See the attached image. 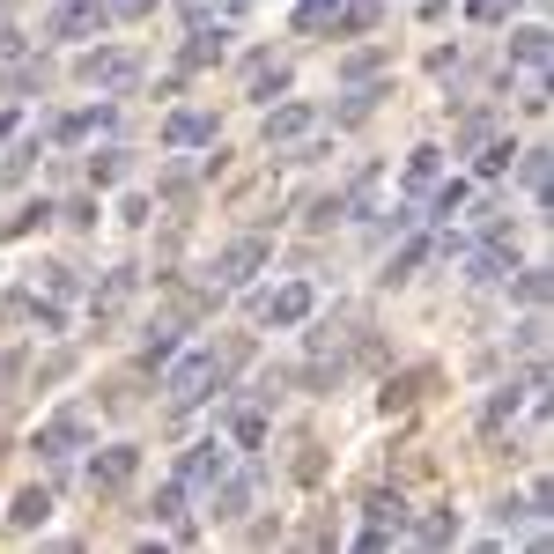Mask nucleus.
Returning a JSON list of instances; mask_svg holds the SVG:
<instances>
[{"instance_id": "nucleus-1", "label": "nucleus", "mask_w": 554, "mask_h": 554, "mask_svg": "<svg viewBox=\"0 0 554 554\" xmlns=\"http://www.w3.org/2000/svg\"><path fill=\"white\" fill-rule=\"evenodd\" d=\"M222 377H229V355L193 348V355H178V362H170L163 392H170V407H200V399H215V392H222Z\"/></svg>"}, {"instance_id": "nucleus-2", "label": "nucleus", "mask_w": 554, "mask_h": 554, "mask_svg": "<svg viewBox=\"0 0 554 554\" xmlns=\"http://www.w3.org/2000/svg\"><path fill=\"white\" fill-rule=\"evenodd\" d=\"M229 466H237V451H229L222 436H200V444H193V451L178 458V488H185V495H193V488L207 495V488H215V481H222Z\"/></svg>"}, {"instance_id": "nucleus-3", "label": "nucleus", "mask_w": 554, "mask_h": 554, "mask_svg": "<svg viewBox=\"0 0 554 554\" xmlns=\"http://www.w3.org/2000/svg\"><path fill=\"white\" fill-rule=\"evenodd\" d=\"M74 74H82V89H104V97H111V89H133V82H141V52H89Z\"/></svg>"}, {"instance_id": "nucleus-4", "label": "nucleus", "mask_w": 554, "mask_h": 554, "mask_svg": "<svg viewBox=\"0 0 554 554\" xmlns=\"http://www.w3.org/2000/svg\"><path fill=\"white\" fill-rule=\"evenodd\" d=\"M82 436H89V414H82V407H67V414H52V422L37 429V444H30V451L60 466V458H74V451H82Z\"/></svg>"}, {"instance_id": "nucleus-5", "label": "nucleus", "mask_w": 554, "mask_h": 554, "mask_svg": "<svg viewBox=\"0 0 554 554\" xmlns=\"http://www.w3.org/2000/svg\"><path fill=\"white\" fill-rule=\"evenodd\" d=\"M266 266V237H237V244H222V259H215V289H244Z\"/></svg>"}, {"instance_id": "nucleus-6", "label": "nucleus", "mask_w": 554, "mask_h": 554, "mask_svg": "<svg viewBox=\"0 0 554 554\" xmlns=\"http://www.w3.org/2000/svg\"><path fill=\"white\" fill-rule=\"evenodd\" d=\"M133 473H141V444H111V451L89 458V488H97V495H119Z\"/></svg>"}, {"instance_id": "nucleus-7", "label": "nucleus", "mask_w": 554, "mask_h": 554, "mask_svg": "<svg viewBox=\"0 0 554 554\" xmlns=\"http://www.w3.org/2000/svg\"><path fill=\"white\" fill-rule=\"evenodd\" d=\"M259 503V473H237L229 466L215 488H207V510H215V518H244V510Z\"/></svg>"}, {"instance_id": "nucleus-8", "label": "nucleus", "mask_w": 554, "mask_h": 554, "mask_svg": "<svg viewBox=\"0 0 554 554\" xmlns=\"http://www.w3.org/2000/svg\"><path fill=\"white\" fill-rule=\"evenodd\" d=\"M311 311H318V289H311V281H289V289H274V296L259 303L266 326H303Z\"/></svg>"}, {"instance_id": "nucleus-9", "label": "nucleus", "mask_w": 554, "mask_h": 554, "mask_svg": "<svg viewBox=\"0 0 554 554\" xmlns=\"http://www.w3.org/2000/svg\"><path fill=\"white\" fill-rule=\"evenodd\" d=\"M392 540H407V503H399V495H377L370 525L355 532V547H392Z\"/></svg>"}, {"instance_id": "nucleus-10", "label": "nucleus", "mask_w": 554, "mask_h": 554, "mask_svg": "<svg viewBox=\"0 0 554 554\" xmlns=\"http://www.w3.org/2000/svg\"><path fill=\"white\" fill-rule=\"evenodd\" d=\"M111 23V0H74V8L52 15V37H97Z\"/></svg>"}, {"instance_id": "nucleus-11", "label": "nucleus", "mask_w": 554, "mask_h": 554, "mask_svg": "<svg viewBox=\"0 0 554 554\" xmlns=\"http://www.w3.org/2000/svg\"><path fill=\"white\" fill-rule=\"evenodd\" d=\"M311 126H318V111H311V104H281V111H266V148H281V141H303Z\"/></svg>"}, {"instance_id": "nucleus-12", "label": "nucleus", "mask_w": 554, "mask_h": 554, "mask_svg": "<svg viewBox=\"0 0 554 554\" xmlns=\"http://www.w3.org/2000/svg\"><path fill=\"white\" fill-rule=\"evenodd\" d=\"M133 289H141V274H133V266H119V274H111L104 289H97V326H111V318L126 311V303H133Z\"/></svg>"}, {"instance_id": "nucleus-13", "label": "nucleus", "mask_w": 554, "mask_h": 554, "mask_svg": "<svg viewBox=\"0 0 554 554\" xmlns=\"http://www.w3.org/2000/svg\"><path fill=\"white\" fill-rule=\"evenodd\" d=\"M163 141L170 148H207V141H215V119H207V111H178V119L163 126Z\"/></svg>"}, {"instance_id": "nucleus-14", "label": "nucleus", "mask_w": 554, "mask_h": 554, "mask_svg": "<svg viewBox=\"0 0 554 554\" xmlns=\"http://www.w3.org/2000/svg\"><path fill=\"white\" fill-rule=\"evenodd\" d=\"M45 518H52V495H45V488H23V495L8 503V525H15V532H30V525H45Z\"/></svg>"}, {"instance_id": "nucleus-15", "label": "nucleus", "mask_w": 554, "mask_h": 554, "mask_svg": "<svg viewBox=\"0 0 554 554\" xmlns=\"http://www.w3.org/2000/svg\"><path fill=\"white\" fill-rule=\"evenodd\" d=\"M52 133H60V141H89V133H111V111H67V119L52 126Z\"/></svg>"}, {"instance_id": "nucleus-16", "label": "nucleus", "mask_w": 554, "mask_h": 554, "mask_svg": "<svg viewBox=\"0 0 554 554\" xmlns=\"http://www.w3.org/2000/svg\"><path fill=\"white\" fill-rule=\"evenodd\" d=\"M229 52V30L215 23V30H193V45H185V67H207V60H222Z\"/></svg>"}, {"instance_id": "nucleus-17", "label": "nucleus", "mask_w": 554, "mask_h": 554, "mask_svg": "<svg viewBox=\"0 0 554 554\" xmlns=\"http://www.w3.org/2000/svg\"><path fill=\"white\" fill-rule=\"evenodd\" d=\"M333 15H340V0H303V8H296V37H318V30H333Z\"/></svg>"}, {"instance_id": "nucleus-18", "label": "nucleus", "mask_w": 554, "mask_h": 554, "mask_svg": "<svg viewBox=\"0 0 554 554\" xmlns=\"http://www.w3.org/2000/svg\"><path fill=\"white\" fill-rule=\"evenodd\" d=\"M510 52H518V67H525V74H540V67H547V30H540V23L518 30V45H510Z\"/></svg>"}, {"instance_id": "nucleus-19", "label": "nucleus", "mask_w": 554, "mask_h": 554, "mask_svg": "<svg viewBox=\"0 0 554 554\" xmlns=\"http://www.w3.org/2000/svg\"><path fill=\"white\" fill-rule=\"evenodd\" d=\"M229 429H237V444H259V436H266V414H259V399H244V407L229 414Z\"/></svg>"}, {"instance_id": "nucleus-20", "label": "nucleus", "mask_w": 554, "mask_h": 554, "mask_svg": "<svg viewBox=\"0 0 554 554\" xmlns=\"http://www.w3.org/2000/svg\"><path fill=\"white\" fill-rule=\"evenodd\" d=\"M429 252H436V237H407V244H399V259H392V281H407Z\"/></svg>"}, {"instance_id": "nucleus-21", "label": "nucleus", "mask_w": 554, "mask_h": 554, "mask_svg": "<svg viewBox=\"0 0 554 554\" xmlns=\"http://www.w3.org/2000/svg\"><path fill=\"white\" fill-rule=\"evenodd\" d=\"M126 170H133V163H126V148H104V156L89 163V185H119Z\"/></svg>"}, {"instance_id": "nucleus-22", "label": "nucleus", "mask_w": 554, "mask_h": 554, "mask_svg": "<svg viewBox=\"0 0 554 554\" xmlns=\"http://www.w3.org/2000/svg\"><path fill=\"white\" fill-rule=\"evenodd\" d=\"M436 185V148H414L407 156V193H429Z\"/></svg>"}, {"instance_id": "nucleus-23", "label": "nucleus", "mask_w": 554, "mask_h": 554, "mask_svg": "<svg viewBox=\"0 0 554 554\" xmlns=\"http://www.w3.org/2000/svg\"><path fill=\"white\" fill-rule=\"evenodd\" d=\"M377 15H385L377 0H355V8H340V15H333V30H377Z\"/></svg>"}, {"instance_id": "nucleus-24", "label": "nucleus", "mask_w": 554, "mask_h": 554, "mask_svg": "<svg viewBox=\"0 0 554 554\" xmlns=\"http://www.w3.org/2000/svg\"><path fill=\"white\" fill-rule=\"evenodd\" d=\"M422 385H429V370H407L399 385H385V414L392 407H414V392H422Z\"/></svg>"}, {"instance_id": "nucleus-25", "label": "nucleus", "mask_w": 554, "mask_h": 554, "mask_svg": "<svg viewBox=\"0 0 554 554\" xmlns=\"http://www.w3.org/2000/svg\"><path fill=\"white\" fill-rule=\"evenodd\" d=\"M170 355H178V326H156V333H148V348H141V362L156 370V362H170Z\"/></svg>"}, {"instance_id": "nucleus-26", "label": "nucleus", "mask_w": 554, "mask_h": 554, "mask_svg": "<svg viewBox=\"0 0 554 554\" xmlns=\"http://www.w3.org/2000/svg\"><path fill=\"white\" fill-rule=\"evenodd\" d=\"M281 89H289V67H252V97H281Z\"/></svg>"}, {"instance_id": "nucleus-27", "label": "nucleus", "mask_w": 554, "mask_h": 554, "mask_svg": "<svg viewBox=\"0 0 554 554\" xmlns=\"http://www.w3.org/2000/svg\"><path fill=\"white\" fill-rule=\"evenodd\" d=\"M414 540H429V547H444V540H458V518H422V525H407Z\"/></svg>"}, {"instance_id": "nucleus-28", "label": "nucleus", "mask_w": 554, "mask_h": 554, "mask_svg": "<svg viewBox=\"0 0 554 554\" xmlns=\"http://www.w3.org/2000/svg\"><path fill=\"white\" fill-rule=\"evenodd\" d=\"M510 156H518L510 141H488V148H481V178H503V170H510Z\"/></svg>"}, {"instance_id": "nucleus-29", "label": "nucleus", "mask_w": 554, "mask_h": 554, "mask_svg": "<svg viewBox=\"0 0 554 554\" xmlns=\"http://www.w3.org/2000/svg\"><path fill=\"white\" fill-rule=\"evenodd\" d=\"M156 518H163V525H185V488H178V481L156 495Z\"/></svg>"}, {"instance_id": "nucleus-30", "label": "nucleus", "mask_w": 554, "mask_h": 554, "mask_svg": "<svg viewBox=\"0 0 554 554\" xmlns=\"http://www.w3.org/2000/svg\"><path fill=\"white\" fill-rule=\"evenodd\" d=\"M525 185L547 200V148H532V156H525Z\"/></svg>"}, {"instance_id": "nucleus-31", "label": "nucleus", "mask_w": 554, "mask_h": 554, "mask_svg": "<svg viewBox=\"0 0 554 554\" xmlns=\"http://www.w3.org/2000/svg\"><path fill=\"white\" fill-rule=\"evenodd\" d=\"M518 399H525V392H503V399H488V429H503L510 414H518Z\"/></svg>"}, {"instance_id": "nucleus-32", "label": "nucleus", "mask_w": 554, "mask_h": 554, "mask_svg": "<svg viewBox=\"0 0 554 554\" xmlns=\"http://www.w3.org/2000/svg\"><path fill=\"white\" fill-rule=\"evenodd\" d=\"M451 207H466V185H458V178L436 185V215H451Z\"/></svg>"}, {"instance_id": "nucleus-33", "label": "nucleus", "mask_w": 554, "mask_h": 554, "mask_svg": "<svg viewBox=\"0 0 554 554\" xmlns=\"http://www.w3.org/2000/svg\"><path fill=\"white\" fill-rule=\"evenodd\" d=\"M30 156H37V141H23V148H15V156L0 163V178H23V170H30Z\"/></svg>"}, {"instance_id": "nucleus-34", "label": "nucleus", "mask_w": 554, "mask_h": 554, "mask_svg": "<svg viewBox=\"0 0 554 554\" xmlns=\"http://www.w3.org/2000/svg\"><path fill=\"white\" fill-rule=\"evenodd\" d=\"M518 296H525V303H547V274H540V266H532V274L518 281Z\"/></svg>"}, {"instance_id": "nucleus-35", "label": "nucleus", "mask_w": 554, "mask_h": 554, "mask_svg": "<svg viewBox=\"0 0 554 554\" xmlns=\"http://www.w3.org/2000/svg\"><path fill=\"white\" fill-rule=\"evenodd\" d=\"M510 15V0H473V23H503Z\"/></svg>"}, {"instance_id": "nucleus-36", "label": "nucleus", "mask_w": 554, "mask_h": 554, "mask_svg": "<svg viewBox=\"0 0 554 554\" xmlns=\"http://www.w3.org/2000/svg\"><path fill=\"white\" fill-rule=\"evenodd\" d=\"M0 237H8V229H0Z\"/></svg>"}]
</instances>
